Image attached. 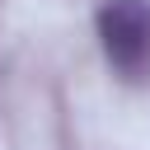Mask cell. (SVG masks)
<instances>
[{
    "label": "cell",
    "instance_id": "1",
    "mask_svg": "<svg viewBox=\"0 0 150 150\" xmlns=\"http://www.w3.org/2000/svg\"><path fill=\"white\" fill-rule=\"evenodd\" d=\"M108 66L127 80L150 75V0H103L94 14Z\"/></svg>",
    "mask_w": 150,
    "mask_h": 150
}]
</instances>
